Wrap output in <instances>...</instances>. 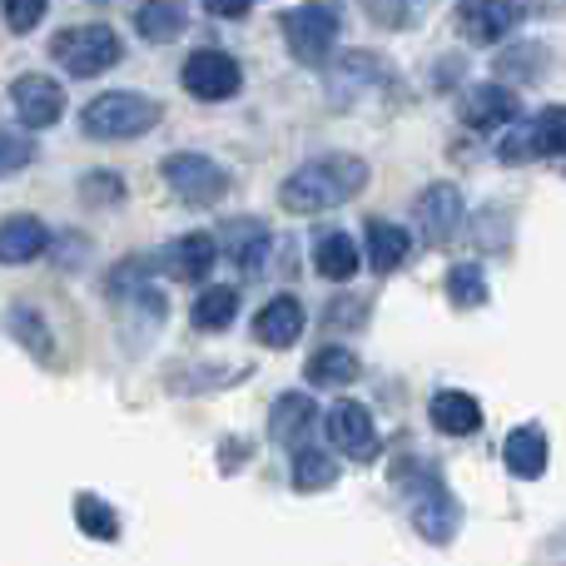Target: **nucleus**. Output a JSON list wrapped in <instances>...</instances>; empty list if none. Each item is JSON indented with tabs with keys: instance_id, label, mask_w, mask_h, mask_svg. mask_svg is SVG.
Wrapping results in <instances>:
<instances>
[{
	"instance_id": "5701e85b",
	"label": "nucleus",
	"mask_w": 566,
	"mask_h": 566,
	"mask_svg": "<svg viewBox=\"0 0 566 566\" xmlns=\"http://www.w3.org/2000/svg\"><path fill=\"white\" fill-rule=\"evenodd\" d=\"M313 418H318V408H313L308 392H283L274 408H269V438L274 442H298L303 432L313 428Z\"/></svg>"
},
{
	"instance_id": "cd10ccee",
	"label": "nucleus",
	"mask_w": 566,
	"mask_h": 566,
	"mask_svg": "<svg viewBox=\"0 0 566 566\" xmlns=\"http://www.w3.org/2000/svg\"><path fill=\"white\" fill-rule=\"evenodd\" d=\"M333 482H338V462H333L328 452H318V448L293 452V488L298 492H323V488H333Z\"/></svg>"
},
{
	"instance_id": "f257e3e1",
	"label": "nucleus",
	"mask_w": 566,
	"mask_h": 566,
	"mask_svg": "<svg viewBox=\"0 0 566 566\" xmlns=\"http://www.w3.org/2000/svg\"><path fill=\"white\" fill-rule=\"evenodd\" d=\"M363 185H368V165L358 155H318L283 179L279 205L289 214H323V209L348 205Z\"/></svg>"
},
{
	"instance_id": "412c9836",
	"label": "nucleus",
	"mask_w": 566,
	"mask_h": 566,
	"mask_svg": "<svg viewBox=\"0 0 566 566\" xmlns=\"http://www.w3.org/2000/svg\"><path fill=\"white\" fill-rule=\"evenodd\" d=\"M382 75H388V65H382L378 55H343L338 65L328 70V95L338 99H358L363 90H373V85H382Z\"/></svg>"
},
{
	"instance_id": "a878e982",
	"label": "nucleus",
	"mask_w": 566,
	"mask_h": 566,
	"mask_svg": "<svg viewBox=\"0 0 566 566\" xmlns=\"http://www.w3.org/2000/svg\"><path fill=\"white\" fill-rule=\"evenodd\" d=\"M358 373H363V363H358V353H348V348H318L308 358V382L313 388H348Z\"/></svg>"
},
{
	"instance_id": "72a5a7b5",
	"label": "nucleus",
	"mask_w": 566,
	"mask_h": 566,
	"mask_svg": "<svg viewBox=\"0 0 566 566\" xmlns=\"http://www.w3.org/2000/svg\"><path fill=\"white\" fill-rule=\"evenodd\" d=\"M40 20H45V0H10L6 6V25L15 30V35H30Z\"/></svg>"
},
{
	"instance_id": "7ed1b4c3",
	"label": "nucleus",
	"mask_w": 566,
	"mask_h": 566,
	"mask_svg": "<svg viewBox=\"0 0 566 566\" xmlns=\"http://www.w3.org/2000/svg\"><path fill=\"white\" fill-rule=\"evenodd\" d=\"M50 55H55V65L65 70V75L90 80V75L115 70L119 60H125V45H119V35L109 25H70V30H55Z\"/></svg>"
},
{
	"instance_id": "7c9ffc66",
	"label": "nucleus",
	"mask_w": 566,
	"mask_h": 566,
	"mask_svg": "<svg viewBox=\"0 0 566 566\" xmlns=\"http://www.w3.org/2000/svg\"><path fill=\"white\" fill-rule=\"evenodd\" d=\"M448 298L458 303V308H478V303H488V279H482L478 264H458L448 274Z\"/></svg>"
},
{
	"instance_id": "f8f14e48",
	"label": "nucleus",
	"mask_w": 566,
	"mask_h": 566,
	"mask_svg": "<svg viewBox=\"0 0 566 566\" xmlns=\"http://www.w3.org/2000/svg\"><path fill=\"white\" fill-rule=\"evenodd\" d=\"M517 115H522V99L507 85H472L462 95V119L472 129H497V125L507 129V125H517Z\"/></svg>"
},
{
	"instance_id": "0eeeda50",
	"label": "nucleus",
	"mask_w": 566,
	"mask_h": 566,
	"mask_svg": "<svg viewBox=\"0 0 566 566\" xmlns=\"http://www.w3.org/2000/svg\"><path fill=\"white\" fill-rule=\"evenodd\" d=\"M179 80H185V90L195 99H205V105H219V99H234L239 90H244V70H239L234 55H224V50H195V55L185 60V70H179Z\"/></svg>"
},
{
	"instance_id": "1a4fd4ad",
	"label": "nucleus",
	"mask_w": 566,
	"mask_h": 566,
	"mask_svg": "<svg viewBox=\"0 0 566 566\" xmlns=\"http://www.w3.org/2000/svg\"><path fill=\"white\" fill-rule=\"evenodd\" d=\"M323 428H328V442L343 452V458H353V462L378 458V428H373V412L363 408V402H348V398L333 402Z\"/></svg>"
},
{
	"instance_id": "f704fd0d",
	"label": "nucleus",
	"mask_w": 566,
	"mask_h": 566,
	"mask_svg": "<svg viewBox=\"0 0 566 566\" xmlns=\"http://www.w3.org/2000/svg\"><path fill=\"white\" fill-rule=\"evenodd\" d=\"M209 15H219V20H239V15H249V6H209Z\"/></svg>"
},
{
	"instance_id": "39448f33",
	"label": "nucleus",
	"mask_w": 566,
	"mask_h": 566,
	"mask_svg": "<svg viewBox=\"0 0 566 566\" xmlns=\"http://www.w3.org/2000/svg\"><path fill=\"white\" fill-rule=\"evenodd\" d=\"M343 35V15L333 6H298L283 15V40H289L293 60L303 65H323Z\"/></svg>"
},
{
	"instance_id": "c85d7f7f",
	"label": "nucleus",
	"mask_w": 566,
	"mask_h": 566,
	"mask_svg": "<svg viewBox=\"0 0 566 566\" xmlns=\"http://www.w3.org/2000/svg\"><path fill=\"white\" fill-rule=\"evenodd\" d=\"M35 155H40V149H35V139H30L25 129H10V125H0V179L20 175V169H25Z\"/></svg>"
},
{
	"instance_id": "9d476101",
	"label": "nucleus",
	"mask_w": 566,
	"mask_h": 566,
	"mask_svg": "<svg viewBox=\"0 0 566 566\" xmlns=\"http://www.w3.org/2000/svg\"><path fill=\"white\" fill-rule=\"evenodd\" d=\"M214 239H219V254H229L244 274H264L269 249H274V234H269L264 219H229Z\"/></svg>"
},
{
	"instance_id": "f03ea898",
	"label": "nucleus",
	"mask_w": 566,
	"mask_h": 566,
	"mask_svg": "<svg viewBox=\"0 0 566 566\" xmlns=\"http://www.w3.org/2000/svg\"><path fill=\"white\" fill-rule=\"evenodd\" d=\"M159 99L139 95V90H105L85 105L80 125H85L90 139H139L159 125Z\"/></svg>"
},
{
	"instance_id": "393cba45",
	"label": "nucleus",
	"mask_w": 566,
	"mask_h": 566,
	"mask_svg": "<svg viewBox=\"0 0 566 566\" xmlns=\"http://www.w3.org/2000/svg\"><path fill=\"white\" fill-rule=\"evenodd\" d=\"M135 25H139V35H145V40L165 45V40L185 35L189 10H185V6H175V0H149V6H139V10H135Z\"/></svg>"
},
{
	"instance_id": "ddd939ff",
	"label": "nucleus",
	"mask_w": 566,
	"mask_h": 566,
	"mask_svg": "<svg viewBox=\"0 0 566 566\" xmlns=\"http://www.w3.org/2000/svg\"><path fill=\"white\" fill-rule=\"evenodd\" d=\"M303 303L293 298V293H279V298H269L264 308H259L254 318V338L264 343V348H293V343L303 338Z\"/></svg>"
},
{
	"instance_id": "423d86ee",
	"label": "nucleus",
	"mask_w": 566,
	"mask_h": 566,
	"mask_svg": "<svg viewBox=\"0 0 566 566\" xmlns=\"http://www.w3.org/2000/svg\"><path fill=\"white\" fill-rule=\"evenodd\" d=\"M159 175H165V185L175 189L185 205H195V209L219 205V199L229 195L224 165H214L209 155H195V149H185V155H169L165 165H159Z\"/></svg>"
},
{
	"instance_id": "4be33fe9",
	"label": "nucleus",
	"mask_w": 566,
	"mask_h": 566,
	"mask_svg": "<svg viewBox=\"0 0 566 566\" xmlns=\"http://www.w3.org/2000/svg\"><path fill=\"white\" fill-rule=\"evenodd\" d=\"M6 328H10V338H15L35 363L55 358V333H50V323H45V313H40V308H30V303H15V308L6 313Z\"/></svg>"
},
{
	"instance_id": "473e14b6",
	"label": "nucleus",
	"mask_w": 566,
	"mask_h": 566,
	"mask_svg": "<svg viewBox=\"0 0 566 566\" xmlns=\"http://www.w3.org/2000/svg\"><path fill=\"white\" fill-rule=\"evenodd\" d=\"M497 159H502V165H527V159H537L532 119H517V125H507V135H502V145H497Z\"/></svg>"
},
{
	"instance_id": "a211bd4d",
	"label": "nucleus",
	"mask_w": 566,
	"mask_h": 566,
	"mask_svg": "<svg viewBox=\"0 0 566 566\" xmlns=\"http://www.w3.org/2000/svg\"><path fill=\"white\" fill-rule=\"evenodd\" d=\"M50 249V229L35 214H10L0 219V264H30Z\"/></svg>"
},
{
	"instance_id": "bb28decb",
	"label": "nucleus",
	"mask_w": 566,
	"mask_h": 566,
	"mask_svg": "<svg viewBox=\"0 0 566 566\" xmlns=\"http://www.w3.org/2000/svg\"><path fill=\"white\" fill-rule=\"evenodd\" d=\"M75 522H80V532H85V537H95V542H115L119 537L115 507H109L105 497H95V492H80V497H75Z\"/></svg>"
},
{
	"instance_id": "b1692460",
	"label": "nucleus",
	"mask_w": 566,
	"mask_h": 566,
	"mask_svg": "<svg viewBox=\"0 0 566 566\" xmlns=\"http://www.w3.org/2000/svg\"><path fill=\"white\" fill-rule=\"evenodd\" d=\"M234 313H239V289H229V283H214V289H205L195 298L189 318H195L199 333H224L229 323H234Z\"/></svg>"
},
{
	"instance_id": "aec40b11",
	"label": "nucleus",
	"mask_w": 566,
	"mask_h": 566,
	"mask_svg": "<svg viewBox=\"0 0 566 566\" xmlns=\"http://www.w3.org/2000/svg\"><path fill=\"white\" fill-rule=\"evenodd\" d=\"M358 244H353V234H343V229H323L318 239H313V269H318L328 283H348L358 274Z\"/></svg>"
},
{
	"instance_id": "6e6552de",
	"label": "nucleus",
	"mask_w": 566,
	"mask_h": 566,
	"mask_svg": "<svg viewBox=\"0 0 566 566\" xmlns=\"http://www.w3.org/2000/svg\"><path fill=\"white\" fill-rule=\"evenodd\" d=\"M10 109H15L20 129H50L65 119V90L55 85L50 75H20L10 85Z\"/></svg>"
},
{
	"instance_id": "2f4dec72",
	"label": "nucleus",
	"mask_w": 566,
	"mask_h": 566,
	"mask_svg": "<svg viewBox=\"0 0 566 566\" xmlns=\"http://www.w3.org/2000/svg\"><path fill=\"white\" fill-rule=\"evenodd\" d=\"M80 199L85 205H119L125 199V179L109 175V169H95V175H80Z\"/></svg>"
},
{
	"instance_id": "f3484780",
	"label": "nucleus",
	"mask_w": 566,
	"mask_h": 566,
	"mask_svg": "<svg viewBox=\"0 0 566 566\" xmlns=\"http://www.w3.org/2000/svg\"><path fill=\"white\" fill-rule=\"evenodd\" d=\"M363 244H368L373 274H398V269L408 264V254H412V234L402 224H388V219H368Z\"/></svg>"
},
{
	"instance_id": "9b49d317",
	"label": "nucleus",
	"mask_w": 566,
	"mask_h": 566,
	"mask_svg": "<svg viewBox=\"0 0 566 566\" xmlns=\"http://www.w3.org/2000/svg\"><path fill=\"white\" fill-rule=\"evenodd\" d=\"M412 219H418V229L432 239V244H448V239L458 234V224H462L458 185H428L418 195V205H412Z\"/></svg>"
},
{
	"instance_id": "4468645a",
	"label": "nucleus",
	"mask_w": 566,
	"mask_h": 566,
	"mask_svg": "<svg viewBox=\"0 0 566 566\" xmlns=\"http://www.w3.org/2000/svg\"><path fill=\"white\" fill-rule=\"evenodd\" d=\"M428 418H432V428L448 432V438H472V432L482 428V402L462 388H442V392H432Z\"/></svg>"
},
{
	"instance_id": "6ab92c4d",
	"label": "nucleus",
	"mask_w": 566,
	"mask_h": 566,
	"mask_svg": "<svg viewBox=\"0 0 566 566\" xmlns=\"http://www.w3.org/2000/svg\"><path fill=\"white\" fill-rule=\"evenodd\" d=\"M214 259H219V239L214 234H185V239H175V244L165 249V269L175 279H185V283L214 274Z\"/></svg>"
},
{
	"instance_id": "dca6fc26",
	"label": "nucleus",
	"mask_w": 566,
	"mask_h": 566,
	"mask_svg": "<svg viewBox=\"0 0 566 566\" xmlns=\"http://www.w3.org/2000/svg\"><path fill=\"white\" fill-rule=\"evenodd\" d=\"M502 462H507L512 478L537 482L542 472H547V462H552L547 432L532 428V422H527V428H517V432H507V442H502Z\"/></svg>"
},
{
	"instance_id": "c756f323",
	"label": "nucleus",
	"mask_w": 566,
	"mask_h": 566,
	"mask_svg": "<svg viewBox=\"0 0 566 566\" xmlns=\"http://www.w3.org/2000/svg\"><path fill=\"white\" fill-rule=\"evenodd\" d=\"M532 139H537V155H566V105H547L532 119Z\"/></svg>"
},
{
	"instance_id": "2eb2a0df",
	"label": "nucleus",
	"mask_w": 566,
	"mask_h": 566,
	"mask_svg": "<svg viewBox=\"0 0 566 566\" xmlns=\"http://www.w3.org/2000/svg\"><path fill=\"white\" fill-rule=\"evenodd\" d=\"M522 15H527L522 6H492V0H472V6L458 10V20H462L472 45H497V40H507Z\"/></svg>"
},
{
	"instance_id": "20e7f679",
	"label": "nucleus",
	"mask_w": 566,
	"mask_h": 566,
	"mask_svg": "<svg viewBox=\"0 0 566 566\" xmlns=\"http://www.w3.org/2000/svg\"><path fill=\"white\" fill-rule=\"evenodd\" d=\"M402 488H408V507H412V527L422 532L428 542H452L458 537V502H452V492L442 488V478L432 468H418V478H402Z\"/></svg>"
}]
</instances>
